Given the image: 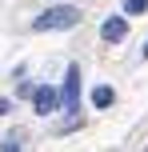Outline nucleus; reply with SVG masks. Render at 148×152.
I'll return each mask as SVG.
<instances>
[{"label": "nucleus", "instance_id": "4", "mask_svg": "<svg viewBox=\"0 0 148 152\" xmlns=\"http://www.w3.org/2000/svg\"><path fill=\"white\" fill-rule=\"evenodd\" d=\"M100 36L108 40V44L124 40V36H128V20H124V16H108V20H104V28H100Z\"/></svg>", "mask_w": 148, "mask_h": 152}, {"label": "nucleus", "instance_id": "3", "mask_svg": "<svg viewBox=\"0 0 148 152\" xmlns=\"http://www.w3.org/2000/svg\"><path fill=\"white\" fill-rule=\"evenodd\" d=\"M32 104H36V112H40V116H48V112H56V104H60V92L44 84V88L32 92Z\"/></svg>", "mask_w": 148, "mask_h": 152}, {"label": "nucleus", "instance_id": "9", "mask_svg": "<svg viewBox=\"0 0 148 152\" xmlns=\"http://www.w3.org/2000/svg\"><path fill=\"white\" fill-rule=\"evenodd\" d=\"M144 56H148V44H144Z\"/></svg>", "mask_w": 148, "mask_h": 152}, {"label": "nucleus", "instance_id": "2", "mask_svg": "<svg viewBox=\"0 0 148 152\" xmlns=\"http://www.w3.org/2000/svg\"><path fill=\"white\" fill-rule=\"evenodd\" d=\"M60 100H64V112H76V104H80V68L76 64H68V72H64Z\"/></svg>", "mask_w": 148, "mask_h": 152}, {"label": "nucleus", "instance_id": "7", "mask_svg": "<svg viewBox=\"0 0 148 152\" xmlns=\"http://www.w3.org/2000/svg\"><path fill=\"white\" fill-rule=\"evenodd\" d=\"M4 152H20V148H16V144H12V140H8V144H4Z\"/></svg>", "mask_w": 148, "mask_h": 152}, {"label": "nucleus", "instance_id": "8", "mask_svg": "<svg viewBox=\"0 0 148 152\" xmlns=\"http://www.w3.org/2000/svg\"><path fill=\"white\" fill-rule=\"evenodd\" d=\"M0 112H8V100H0Z\"/></svg>", "mask_w": 148, "mask_h": 152}, {"label": "nucleus", "instance_id": "1", "mask_svg": "<svg viewBox=\"0 0 148 152\" xmlns=\"http://www.w3.org/2000/svg\"><path fill=\"white\" fill-rule=\"evenodd\" d=\"M76 24H80V8L56 4V8H48L44 16H36L32 28H36V32H56V28H76Z\"/></svg>", "mask_w": 148, "mask_h": 152}, {"label": "nucleus", "instance_id": "6", "mask_svg": "<svg viewBox=\"0 0 148 152\" xmlns=\"http://www.w3.org/2000/svg\"><path fill=\"white\" fill-rule=\"evenodd\" d=\"M124 12H132V16L148 12V0H128V4H124Z\"/></svg>", "mask_w": 148, "mask_h": 152}, {"label": "nucleus", "instance_id": "5", "mask_svg": "<svg viewBox=\"0 0 148 152\" xmlns=\"http://www.w3.org/2000/svg\"><path fill=\"white\" fill-rule=\"evenodd\" d=\"M112 100H116V92H112L108 84H100V88H92V104H96V108H108Z\"/></svg>", "mask_w": 148, "mask_h": 152}]
</instances>
